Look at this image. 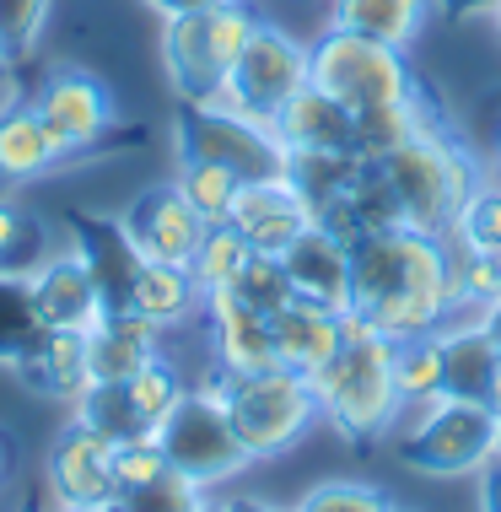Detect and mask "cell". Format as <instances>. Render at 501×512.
Listing matches in <instances>:
<instances>
[{
  "label": "cell",
  "mask_w": 501,
  "mask_h": 512,
  "mask_svg": "<svg viewBox=\"0 0 501 512\" xmlns=\"http://www.w3.org/2000/svg\"><path fill=\"white\" fill-rule=\"evenodd\" d=\"M351 308L388 340L437 335L458 308L448 238H426L415 227L351 238Z\"/></svg>",
  "instance_id": "cell-1"
},
{
  "label": "cell",
  "mask_w": 501,
  "mask_h": 512,
  "mask_svg": "<svg viewBox=\"0 0 501 512\" xmlns=\"http://www.w3.org/2000/svg\"><path fill=\"white\" fill-rule=\"evenodd\" d=\"M313 394L318 415L345 442H378L405 410V394L394 383V340L378 335L356 308H345V345L313 372Z\"/></svg>",
  "instance_id": "cell-2"
},
{
  "label": "cell",
  "mask_w": 501,
  "mask_h": 512,
  "mask_svg": "<svg viewBox=\"0 0 501 512\" xmlns=\"http://www.w3.org/2000/svg\"><path fill=\"white\" fill-rule=\"evenodd\" d=\"M383 173H388V184H394L399 221L415 232H426V238H453L469 195L480 189V168L442 130L399 146L394 157H383Z\"/></svg>",
  "instance_id": "cell-3"
},
{
  "label": "cell",
  "mask_w": 501,
  "mask_h": 512,
  "mask_svg": "<svg viewBox=\"0 0 501 512\" xmlns=\"http://www.w3.org/2000/svg\"><path fill=\"white\" fill-rule=\"evenodd\" d=\"M232 426H238L248 459H275V453L297 448L318 421V394L313 378L297 367H264L243 372V378H221Z\"/></svg>",
  "instance_id": "cell-4"
},
{
  "label": "cell",
  "mask_w": 501,
  "mask_h": 512,
  "mask_svg": "<svg viewBox=\"0 0 501 512\" xmlns=\"http://www.w3.org/2000/svg\"><path fill=\"white\" fill-rule=\"evenodd\" d=\"M308 81L329 98H340L345 108H356V114L415 92V71L405 49L378 44V38L351 33V27H329L308 49Z\"/></svg>",
  "instance_id": "cell-5"
},
{
  "label": "cell",
  "mask_w": 501,
  "mask_h": 512,
  "mask_svg": "<svg viewBox=\"0 0 501 512\" xmlns=\"http://www.w3.org/2000/svg\"><path fill=\"white\" fill-rule=\"evenodd\" d=\"M157 442H162L167 464H173L178 475L200 480L205 491H211L216 480H232L243 464H254L248 448H243V437H238V426H232L221 378L200 383V389H189L184 399H178V405L162 415Z\"/></svg>",
  "instance_id": "cell-6"
},
{
  "label": "cell",
  "mask_w": 501,
  "mask_h": 512,
  "mask_svg": "<svg viewBox=\"0 0 501 512\" xmlns=\"http://www.w3.org/2000/svg\"><path fill=\"white\" fill-rule=\"evenodd\" d=\"M501 448V415L485 399H426V415L399 442V459L426 475H480L485 459Z\"/></svg>",
  "instance_id": "cell-7"
},
{
  "label": "cell",
  "mask_w": 501,
  "mask_h": 512,
  "mask_svg": "<svg viewBox=\"0 0 501 512\" xmlns=\"http://www.w3.org/2000/svg\"><path fill=\"white\" fill-rule=\"evenodd\" d=\"M178 157L221 162L248 184V178H286V141L270 119L238 114L221 103H184L178 108Z\"/></svg>",
  "instance_id": "cell-8"
},
{
  "label": "cell",
  "mask_w": 501,
  "mask_h": 512,
  "mask_svg": "<svg viewBox=\"0 0 501 512\" xmlns=\"http://www.w3.org/2000/svg\"><path fill=\"white\" fill-rule=\"evenodd\" d=\"M302 87H308V49L291 33H281V27L259 22L211 103L238 108V114H254V119H275Z\"/></svg>",
  "instance_id": "cell-9"
},
{
  "label": "cell",
  "mask_w": 501,
  "mask_h": 512,
  "mask_svg": "<svg viewBox=\"0 0 501 512\" xmlns=\"http://www.w3.org/2000/svg\"><path fill=\"white\" fill-rule=\"evenodd\" d=\"M49 491L54 507H87V502H119V480H114V437L92 432L87 421L65 426L49 442Z\"/></svg>",
  "instance_id": "cell-10"
},
{
  "label": "cell",
  "mask_w": 501,
  "mask_h": 512,
  "mask_svg": "<svg viewBox=\"0 0 501 512\" xmlns=\"http://www.w3.org/2000/svg\"><path fill=\"white\" fill-rule=\"evenodd\" d=\"M33 108L54 124V130H60V141L71 146V157H76V151H92L119 124L114 92H108L97 76L76 71V65H60V71H49L44 81H38Z\"/></svg>",
  "instance_id": "cell-11"
},
{
  "label": "cell",
  "mask_w": 501,
  "mask_h": 512,
  "mask_svg": "<svg viewBox=\"0 0 501 512\" xmlns=\"http://www.w3.org/2000/svg\"><path fill=\"white\" fill-rule=\"evenodd\" d=\"M124 227H130L135 248H141V259H157V265H184L194 259V248L205 238V221L194 205L178 195V184H151L141 195L130 200V211H124Z\"/></svg>",
  "instance_id": "cell-12"
},
{
  "label": "cell",
  "mask_w": 501,
  "mask_h": 512,
  "mask_svg": "<svg viewBox=\"0 0 501 512\" xmlns=\"http://www.w3.org/2000/svg\"><path fill=\"white\" fill-rule=\"evenodd\" d=\"M200 318H205V329H211L216 378H243V372L281 367V356H275V324H270V313L248 308L238 292L205 297Z\"/></svg>",
  "instance_id": "cell-13"
},
{
  "label": "cell",
  "mask_w": 501,
  "mask_h": 512,
  "mask_svg": "<svg viewBox=\"0 0 501 512\" xmlns=\"http://www.w3.org/2000/svg\"><path fill=\"white\" fill-rule=\"evenodd\" d=\"M71 254L87 265V275L97 281V292H103V308H130V286L135 275H141V248H135L130 227H124V216H87V211H71Z\"/></svg>",
  "instance_id": "cell-14"
},
{
  "label": "cell",
  "mask_w": 501,
  "mask_h": 512,
  "mask_svg": "<svg viewBox=\"0 0 501 512\" xmlns=\"http://www.w3.org/2000/svg\"><path fill=\"white\" fill-rule=\"evenodd\" d=\"M227 221L248 238L254 254H286L313 227L308 205L297 200V189L286 178H248V184H238V200H232Z\"/></svg>",
  "instance_id": "cell-15"
},
{
  "label": "cell",
  "mask_w": 501,
  "mask_h": 512,
  "mask_svg": "<svg viewBox=\"0 0 501 512\" xmlns=\"http://www.w3.org/2000/svg\"><path fill=\"white\" fill-rule=\"evenodd\" d=\"M281 265L291 275V286H297V297H313L334 313L351 308V243L334 227L313 221V227L281 254Z\"/></svg>",
  "instance_id": "cell-16"
},
{
  "label": "cell",
  "mask_w": 501,
  "mask_h": 512,
  "mask_svg": "<svg viewBox=\"0 0 501 512\" xmlns=\"http://www.w3.org/2000/svg\"><path fill=\"white\" fill-rule=\"evenodd\" d=\"M27 297H33V313L44 329H87L103 318V292H97V281L87 275V265L65 248V254H54L44 270L27 281Z\"/></svg>",
  "instance_id": "cell-17"
},
{
  "label": "cell",
  "mask_w": 501,
  "mask_h": 512,
  "mask_svg": "<svg viewBox=\"0 0 501 512\" xmlns=\"http://www.w3.org/2000/svg\"><path fill=\"white\" fill-rule=\"evenodd\" d=\"M270 324H275V356H281V367H297L308 378L345 345V313H334L313 297H291L286 308L270 313Z\"/></svg>",
  "instance_id": "cell-18"
},
{
  "label": "cell",
  "mask_w": 501,
  "mask_h": 512,
  "mask_svg": "<svg viewBox=\"0 0 501 512\" xmlns=\"http://www.w3.org/2000/svg\"><path fill=\"white\" fill-rule=\"evenodd\" d=\"M162 329L146 324L130 308H108L97 324L87 329V362H92V383H130L151 356H157Z\"/></svg>",
  "instance_id": "cell-19"
},
{
  "label": "cell",
  "mask_w": 501,
  "mask_h": 512,
  "mask_svg": "<svg viewBox=\"0 0 501 512\" xmlns=\"http://www.w3.org/2000/svg\"><path fill=\"white\" fill-rule=\"evenodd\" d=\"M286 151H356V108L318 92L313 81L270 119Z\"/></svg>",
  "instance_id": "cell-20"
},
{
  "label": "cell",
  "mask_w": 501,
  "mask_h": 512,
  "mask_svg": "<svg viewBox=\"0 0 501 512\" xmlns=\"http://www.w3.org/2000/svg\"><path fill=\"white\" fill-rule=\"evenodd\" d=\"M442 340V394L453 399H485L491 405V383H496V356H501V340L491 335L485 313L475 324H442L437 329Z\"/></svg>",
  "instance_id": "cell-21"
},
{
  "label": "cell",
  "mask_w": 501,
  "mask_h": 512,
  "mask_svg": "<svg viewBox=\"0 0 501 512\" xmlns=\"http://www.w3.org/2000/svg\"><path fill=\"white\" fill-rule=\"evenodd\" d=\"M65 157H71V146L60 141V130L33 103H17L0 114V173L11 184H27V178L60 168Z\"/></svg>",
  "instance_id": "cell-22"
},
{
  "label": "cell",
  "mask_w": 501,
  "mask_h": 512,
  "mask_svg": "<svg viewBox=\"0 0 501 512\" xmlns=\"http://www.w3.org/2000/svg\"><path fill=\"white\" fill-rule=\"evenodd\" d=\"M162 60H167V76H173V87L184 103H211L221 92V81H227V71H221L216 54H211V38H205V11H194V17H167Z\"/></svg>",
  "instance_id": "cell-23"
},
{
  "label": "cell",
  "mask_w": 501,
  "mask_h": 512,
  "mask_svg": "<svg viewBox=\"0 0 501 512\" xmlns=\"http://www.w3.org/2000/svg\"><path fill=\"white\" fill-rule=\"evenodd\" d=\"M38 394H54L65 405H76L92 389V362H87V335L81 329H49L38 340V351L17 367Z\"/></svg>",
  "instance_id": "cell-24"
},
{
  "label": "cell",
  "mask_w": 501,
  "mask_h": 512,
  "mask_svg": "<svg viewBox=\"0 0 501 512\" xmlns=\"http://www.w3.org/2000/svg\"><path fill=\"white\" fill-rule=\"evenodd\" d=\"M437 130H442V124H437V114H431L426 92L415 87L410 98L361 108V114H356V151H361V157H372V162H383V157H394L399 146L421 141V135H437Z\"/></svg>",
  "instance_id": "cell-25"
},
{
  "label": "cell",
  "mask_w": 501,
  "mask_h": 512,
  "mask_svg": "<svg viewBox=\"0 0 501 512\" xmlns=\"http://www.w3.org/2000/svg\"><path fill=\"white\" fill-rule=\"evenodd\" d=\"M356 168H361V151H291L286 157V184L297 189V200L308 205L313 221H329L334 211H340Z\"/></svg>",
  "instance_id": "cell-26"
},
{
  "label": "cell",
  "mask_w": 501,
  "mask_h": 512,
  "mask_svg": "<svg viewBox=\"0 0 501 512\" xmlns=\"http://www.w3.org/2000/svg\"><path fill=\"white\" fill-rule=\"evenodd\" d=\"M200 308H205V297H200V286H194V275L184 265H157V259H146L141 275H135V286H130V313H141L146 324H157V329L189 324Z\"/></svg>",
  "instance_id": "cell-27"
},
{
  "label": "cell",
  "mask_w": 501,
  "mask_h": 512,
  "mask_svg": "<svg viewBox=\"0 0 501 512\" xmlns=\"http://www.w3.org/2000/svg\"><path fill=\"white\" fill-rule=\"evenodd\" d=\"M431 17V0H334V27L367 33L378 44L410 49Z\"/></svg>",
  "instance_id": "cell-28"
},
{
  "label": "cell",
  "mask_w": 501,
  "mask_h": 512,
  "mask_svg": "<svg viewBox=\"0 0 501 512\" xmlns=\"http://www.w3.org/2000/svg\"><path fill=\"white\" fill-rule=\"evenodd\" d=\"M54 259V238L33 211L11 205V195L0 200V281H33Z\"/></svg>",
  "instance_id": "cell-29"
},
{
  "label": "cell",
  "mask_w": 501,
  "mask_h": 512,
  "mask_svg": "<svg viewBox=\"0 0 501 512\" xmlns=\"http://www.w3.org/2000/svg\"><path fill=\"white\" fill-rule=\"evenodd\" d=\"M248 259H254V248H248L243 232L232 227V221H211L200 248H194V259H189V275H194V286H200V297L232 292Z\"/></svg>",
  "instance_id": "cell-30"
},
{
  "label": "cell",
  "mask_w": 501,
  "mask_h": 512,
  "mask_svg": "<svg viewBox=\"0 0 501 512\" xmlns=\"http://www.w3.org/2000/svg\"><path fill=\"white\" fill-rule=\"evenodd\" d=\"M178 195H184L194 211L205 221H227L232 200H238V184L243 178L232 168H221V162H200V157H178Z\"/></svg>",
  "instance_id": "cell-31"
},
{
  "label": "cell",
  "mask_w": 501,
  "mask_h": 512,
  "mask_svg": "<svg viewBox=\"0 0 501 512\" xmlns=\"http://www.w3.org/2000/svg\"><path fill=\"white\" fill-rule=\"evenodd\" d=\"M71 410H76V421H87L92 432H103V437H114V442H130V437L151 432L124 383H92V389L81 394Z\"/></svg>",
  "instance_id": "cell-32"
},
{
  "label": "cell",
  "mask_w": 501,
  "mask_h": 512,
  "mask_svg": "<svg viewBox=\"0 0 501 512\" xmlns=\"http://www.w3.org/2000/svg\"><path fill=\"white\" fill-rule=\"evenodd\" d=\"M49 329L38 324L33 313V297H27V281H0V362L6 367H22L27 356L38 351Z\"/></svg>",
  "instance_id": "cell-33"
},
{
  "label": "cell",
  "mask_w": 501,
  "mask_h": 512,
  "mask_svg": "<svg viewBox=\"0 0 501 512\" xmlns=\"http://www.w3.org/2000/svg\"><path fill=\"white\" fill-rule=\"evenodd\" d=\"M394 383L405 394V405H426L442 394V340L437 335H415L394 340Z\"/></svg>",
  "instance_id": "cell-34"
},
{
  "label": "cell",
  "mask_w": 501,
  "mask_h": 512,
  "mask_svg": "<svg viewBox=\"0 0 501 512\" xmlns=\"http://www.w3.org/2000/svg\"><path fill=\"white\" fill-rule=\"evenodd\" d=\"M124 389H130L135 410H141V421L151 426V432H157V426H162V415H167V410L178 405V399L189 394V383L178 378V367H173V362H167V356L157 351V356H151V362H146L141 372H135L130 383H124Z\"/></svg>",
  "instance_id": "cell-35"
},
{
  "label": "cell",
  "mask_w": 501,
  "mask_h": 512,
  "mask_svg": "<svg viewBox=\"0 0 501 512\" xmlns=\"http://www.w3.org/2000/svg\"><path fill=\"white\" fill-rule=\"evenodd\" d=\"M205 502H211L205 486H200V480H189V475H178V469L146 480V486L119 491V512H200Z\"/></svg>",
  "instance_id": "cell-36"
},
{
  "label": "cell",
  "mask_w": 501,
  "mask_h": 512,
  "mask_svg": "<svg viewBox=\"0 0 501 512\" xmlns=\"http://www.w3.org/2000/svg\"><path fill=\"white\" fill-rule=\"evenodd\" d=\"M54 0H0V65H17L38 49Z\"/></svg>",
  "instance_id": "cell-37"
},
{
  "label": "cell",
  "mask_w": 501,
  "mask_h": 512,
  "mask_svg": "<svg viewBox=\"0 0 501 512\" xmlns=\"http://www.w3.org/2000/svg\"><path fill=\"white\" fill-rule=\"evenodd\" d=\"M248 308H259V313H275V308H286L291 297H297V286H291V275L281 265V254H254L243 265L238 275V286H232Z\"/></svg>",
  "instance_id": "cell-38"
},
{
  "label": "cell",
  "mask_w": 501,
  "mask_h": 512,
  "mask_svg": "<svg viewBox=\"0 0 501 512\" xmlns=\"http://www.w3.org/2000/svg\"><path fill=\"white\" fill-rule=\"evenodd\" d=\"M453 238L464 248H475V254H496L501 259V189L496 184H480L475 195H469Z\"/></svg>",
  "instance_id": "cell-39"
},
{
  "label": "cell",
  "mask_w": 501,
  "mask_h": 512,
  "mask_svg": "<svg viewBox=\"0 0 501 512\" xmlns=\"http://www.w3.org/2000/svg\"><path fill=\"white\" fill-rule=\"evenodd\" d=\"M297 512H399L388 491L367 486V480H324L297 502Z\"/></svg>",
  "instance_id": "cell-40"
},
{
  "label": "cell",
  "mask_w": 501,
  "mask_h": 512,
  "mask_svg": "<svg viewBox=\"0 0 501 512\" xmlns=\"http://www.w3.org/2000/svg\"><path fill=\"white\" fill-rule=\"evenodd\" d=\"M167 469H173V464H167L157 432H141V437H130V442H114V480H119V491L146 486V480L167 475Z\"/></svg>",
  "instance_id": "cell-41"
},
{
  "label": "cell",
  "mask_w": 501,
  "mask_h": 512,
  "mask_svg": "<svg viewBox=\"0 0 501 512\" xmlns=\"http://www.w3.org/2000/svg\"><path fill=\"white\" fill-rule=\"evenodd\" d=\"M480 512H501V448L480 469Z\"/></svg>",
  "instance_id": "cell-42"
},
{
  "label": "cell",
  "mask_w": 501,
  "mask_h": 512,
  "mask_svg": "<svg viewBox=\"0 0 501 512\" xmlns=\"http://www.w3.org/2000/svg\"><path fill=\"white\" fill-rule=\"evenodd\" d=\"M17 469H22V448H17V437H11L6 426H0V491H6L11 480H17Z\"/></svg>",
  "instance_id": "cell-43"
},
{
  "label": "cell",
  "mask_w": 501,
  "mask_h": 512,
  "mask_svg": "<svg viewBox=\"0 0 501 512\" xmlns=\"http://www.w3.org/2000/svg\"><path fill=\"white\" fill-rule=\"evenodd\" d=\"M151 11H162V17H194V11H211L221 0H146Z\"/></svg>",
  "instance_id": "cell-44"
},
{
  "label": "cell",
  "mask_w": 501,
  "mask_h": 512,
  "mask_svg": "<svg viewBox=\"0 0 501 512\" xmlns=\"http://www.w3.org/2000/svg\"><path fill=\"white\" fill-rule=\"evenodd\" d=\"M431 6H442L448 17H480V11H491V17H496L501 0H431Z\"/></svg>",
  "instance_id": "cell-45"
},
{
  "label": "cell",
  "mask_w": 501,
  "mask_h": 512,
  "mask_svg": "<svg viewBox=\"0 0 501 512\" xmlns=\"http://www.w3.org/2000/svg\"><path fill=\"white\" fill-rule=\"evenodd\" d=\"M54 512H119V502H87V507H54Z\"/></svg>",
  "instance_id": "cell-46"
},
{
  "label": "cell",
  "mask_w": 501,
  "mask_h": 512,
  "mask_svg": "<svg viewBox=\"0 0 501 512\" xmlns=\"http://www.w3.org/2000/svg\"><path fill=\"white\" fill-rule=\"evenodd\" d=\"M227 512H281V507H264V502H227Z\"/></svg>",
  "instance_id": "cell-47"
},
{
  "label": "cell",
  "mask_w": 501,
  "mask_h": 512,
  "mask_svg": "<svg viewBox=\"0 0 501 512\" xmlns=\"http://www.w3.org/2000/svg\"><path fill=\"white\" fill-rule=\"evenodd\" d=\"M491 405H496V415H501V356H496V383H491Z\"/></svg>",
  "instance_id": "cell-48"
},
{
  "label": "cell",
  "mask_w": 501,
  "mask_h": 512,
  "mask_svg": "<svg viewBox=\"0 0 501 512\" xmlns=\"http://www.w3.org/2000/svg\"><path fill=\"white\" fill-rule=\"evenodd\" d=\"M496 151H501V130H496Z\"/></svg>",
  "instance_id": "cell-49"
},
{
  "label": "cell",
  "mask_w": 501,
  "mask_h": 512,
  "mask_svg": "<svg viewBox=\"0 0 501 512\" xmlns=\"http://www.w3.org/2000/svg\"><path fill=\"white\" fill-rule=\"evenodd\" d=\"M496 27H501V6H496Z\"/></svg>",
  "instance_id": "cell-50"
},
{
  "label": "cell",
  "mask_w": 501,
  "mask_h": 512,
  "mask_svg": "<svg viewBox=\"0 0 501 512\" xmlns=\"http://www.w3.org/2000/svg\"><path fill=\"white\" fill-rule=\"evenodd\" d=\"M496 308H501V297H496Z\"/></svg>",
  "instance_id": "cell-51"
},
{
  "label": "cell",
  "mask_w": 501,
  "mask_h": 512,
  "mask_svg": "<svg viewBox=\"0 0 501 512\" xmlns=\"http://www.w3.org/2000/svg\"><path fill=\"white\" fill-rule=\"evenodd\" d=\"M0 71H6V65H0Z\"/></svg>",
  "instance_id": "cell-52"
}]
</instances>
